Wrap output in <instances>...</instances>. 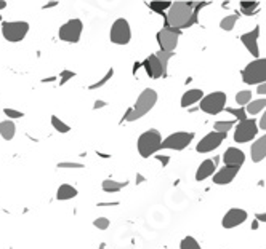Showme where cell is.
Segmentation results:
<instances>
[{
    "label": "cell",
    "instance_id": "obj_38",
    "mask_svg": "<svg viewBox=\"0 0 266 249\" xmlns=\"http://www.w3.org/2000/svg\"><path fill=\"white\" fill-rule=\"evenodd\" d=\"M58 168H68V169H80V168H83V165L82 163H77V161H59L58 165H56Z\"/></svg>",
    "mask_w": 266,
    "mask_h": 249
},
{
    "label": "cell",
    "instance_id": "obj_47",
    "mask_svg": "<svg viewBox=\"0 0 266 249\" xmlns=\"http://www.w3.org/2000/svg\"><path fill=\"white\" fill-rule=\"evenodd\" d=\"M0 21H2V16H0Z\"/></svg>",
    "mask_w": 266,
    "mask_h": 249
},
{
    "label": "cell",
    "instance_id": "obj_5",
    "mask_svg": "<svg viewBox=\"0 0 266 249\" xmlns=\"http://www.w3.org/2000/svg\"><path fill=\"white\" fill-rule=\"evenodd\" d=\"M228 96L223 91H212L210 94H205L204 99L199 102L201 111L207 115H218L223 111H226Z\"/></svg>",
    "mask_w": 266,
    "mask_h": 249
},
{
    "label": "cell",
    "instance_id": "obj_12",
    "mask_svg": "<svg viewBox=\"0 0 266 249\" xmlns=\"http://www.w3.org/2000/svg\"><path fill=\"white\" fill-rule=\"evenodd\" d=\"M225 139H226V135L212 131L199 141V144L196 145V150L199 152V154H209V152H213L215 149H218Z\"/></svg>",
    "mask_w": 266,
    "mask_h": 249
},
{
    "label": "cell",
    "instance_id": "obj_42",
    "mask_svg": "<svg viewBox=\"0 0 266 249\" xmlns=\"http://www.w3.org/2000/svg\"><path fill=\"white\" fill-rule=\"evenodd\" d=\"M157 160H159L160 163H162V165H167V163H168V157H165V155H157Z\"/></svg>",
    "mask_w": 266,
    "mask_h": 249
},
{
    "label": "cell",
    "instance_id": "obj_33",
    "mask_svg": "<svg viewBox=\"0 0 266 249\" xmlns=\"http://www.w3.org/2000/svg\"><path fill=\"white\" fill-rule=\"evenodd\" d=\"M112 77H114V69H109L100 82H96V83H92V85H90L88 90H92V91H93V90H98V88H101V87H105V85H106L107 82H109Z\"/></svg>",
    "mask_w": 266,
    "mask_h": 249
},
{
    "label": "cell",
    "instance_id": "obj_32",
    "mask_svg": "<svg viewBox=\"0 0 266 249\" xmlns=\"http://www.w3.org/2000/svg\"><path fill=\"white\" fill-rule=\"evenodd\" d=\"M156 56H157V59L160 61L162 68H164L165 74H167V66H168V61H170V59L173 58V53H170V51H164V50H159V51L156 53Z\"/></svg>",
    "mask_w": 266,
    "mask_h": 249
},
{
    "label": "cell",
    "instance_id": "obj_19",
    "mask_svg": "<svg viewBox=\"0 0 266 249\" xmlns=\"http://www.w3.org/2000/svg\"><path fill=\"white\" fill-rule=\"evenodd\" d=\"M216 171V161L215 160H204L201 165L197 166L196 171V181L202 182L209 178H213Z\"/></svg>",
    "mask_w": 266,
    "mask_h": 249
},
{
    "label": "cell",
    "instance_id": "obj_35",
    "mask_svg": "<svg viewBox=\"0 0 266 249\" xmlns=\"http://www.w3.org/2000/svg\"><path fill=\"white\" fill-rule=\"evenodd\" d=\"M93 226L98 228V230H107L111 226V221L107 217H96L93 221Z\"/></svg>",
    "mask_w": 266,
    "mask_h": 249
},
{
    "label": "cell",
    "instance_id": "obj_21",
    "mask_svg": "<svg viewBox=\"0 0 266 249\" xmlns=\"http://www.w3.org/2000/svg\"><path fill=\"white\" fill-rule=\"evenodd\" d=\"M79 195V190L71 184H61L56 190V200L59 202H66V200H72Z\"/></svg>",
    "mask_w": 266,
    "mask_h": 249
},
{
    "label": "cell",
    "instance_id": "obj_3",
    "mask_svg": "<svg viewBox=\"0 0 266 249\" xmlns=\"http://www.w3.org/2000/svg\"><path fill=\"white\" fill-rule=\"evenodd\" d=\"M136 149L143 158H149L154 154H157L159 150H162V135L159 130L149 128L148 131H144L143 135L138 137L136 141Z\"/></svg>",
    "mask_w": 266,
    "mask_h": 249
},
{
    "label": "cell",
    "instance_id": "obj_7",
    "mask_svg": "<svg viewBox=\"0 0 266 249\" xmlns=\"http://www.w3.org/2000/svg\"><path fill=\"white\" fill-rule=\"evenodd\" d=\"M109 40L114 45H129L132 40V27L130 23L124 20V18H117L112 23L111 30H109Z\"/></svg>",
    "mask_w": 266,
    "mask_h": 249
},
{
    "label": "cell",
    "instance_id": "obj_27",
    "mask_svg": "<svg viewBox=\"0 0 266 249\" xmlns=\"http://www.w3.org/2000/svg\"><path fill=\"white\" fill-rule=\"evenodd\" d=\"M52 126L55 128V131L61 133V135H66V133L71 131V126L68 123H64V121L56 117V115H52Z\"/></svg>",
    "mask_w": 266,
    "mask_h": 249
},
{
    "label": "cell",
    "instance_id": "obj_44",
    "mask_svg": "<svg viewBox=\"0 0 266 249\" xmlns=\"http://www.w3.org/2000/svg\"><path fill=\"white\" fill-rule=\"evenodd\" d=\"M56 5H58V2H48V3H45V5H44V7H42V8H44V10H47V8H52V7H56Z\"/></svg>",
    "mask_w": 266,
    "mask_h": 249
},
{
    "label": "cell",
    "instance_id": "obj_26",
    "mask_svg": "<svg viewBox=\"0 0 266 249\" xmlns=\"http://www.w3.org/2000/svg\"><path fill=\"white\" fill-rule=\"evenodd\" d=\"M236 125L234 120H218L213 123V131L216 133H223V135H228L229 130Z\"/></svg>",
    "mask_w": 266,
    "mask_h": 249
},
{
    "label": "cell",
    "instance_id": "obj_31",
    "mask_svg": "<svg viewBox=\"0 0 266 249\" xmlns=\"http://www.w3.org/2000/svg\"><path fill=\"white\" fill-rule=\"evenodd\" d=\"M172 3H173V2H149L148 7H149L151 10L157 11V13H164L165 10H167V11L170 10Z\"/></svg>",
    "mask_w": 266,
    "mask_h": 249
},
{
    "label": "cell",
    "instance_id": "obj_28",
    "mask_svg": "<svg viewBox=\"0 0 266 249\" xmlns=\"http://www.w3.org/2000/svg\"><path fill=\"white\" fill-rule=\"evenodd\" d=\"M252 91L250 90H242V91H239L238 94H236V102H238L239 106H249L250 102H252Z\"/></svg>",
    "mask_w": 266,
    "mask_h": 249
},
{
    "label": "cell",
    "instance_id": "obj_37",
    "mask_svg": "<svg viewBox=\"0 0 266 249\" xmlns=\"http://www.w3.org/2000/svg\"><path fill=\"white\" fill-rule=\"evenodd\" d=\"M74 77H76L74 72L69 70V69H64L61 74H59V85L63 87V85H66V83L71 80V78H74Z\"/></svg>",
    "mask_w": 266,
    "mask_h": 249
},
{
    "label": "cell",
    "instance_id": "obj_20",
    "mask_svg": "<svg viewBox=\"0 0 266 249\" xmlns=\"http://www.w3.org/2000/svg\"><path fill=\"white\" fill-rule=\"evenodd\" d=\"M204 91L202 90H197V88H192V90H188V91H185L183 96H181V101H180V104L183 109H188L191 106H194L197 104V102H201L204 99Z\"/></svg>",
    "mask_w": 266,
    "mask_h": 249
},
{
    "label": "cell",
    "instance_id": "obj_39",
    "mask_svg": "<svg viewBox=\"0 0 266 249\" xmlns=\"http://www.w3.org/2000/svg\"><path fill=\"white\" fill-rule=\"evenodd\" d=\"M258 128L266 131V111H265V113L262 115V118H260V121H258Z\"/></svg>",
    "mask_w": 266,
    "mask_h": 249
},
{
    "label": "cell",
    "instance_id": "obj_46",
    "mask_svg": "<svg viewBox=\"0 0 266 249\" xmlns=\"http://www.w3.org/2000/svg\"><path fill=\"white\" fill-rule=\"evenodd\" d=\"M101 249H105V245H101Z\"/></svg>",
    "mask_w": 266,
    "mask_h": 249
},
{
    "label": "cell",
    "instance_id": "obj_25",
    "mask_svg": "<svg viewBox=\"0 0 266 249\" xmlns=\"http://www.w3.org/2000/svg\"><path fill=\"white\" fill-rule=\"evenodd\" d=\"M238 20H239L238 15H228V16H225V18H221L220 29H221V30H226V32H231V30L234 29V26H236V23H238Z\"/></svg>",
    "mask_w": 266,
    "mask_h": 249
},
{
    "label": "cell",
    "instance_id": "obj_40",
    "mask_svg": "<svg viewBox=\"0 0 266 249\" xmlns=\"http://www.w3.org/2000/svg\"><path fill=\"white\" fill-rule=\"evenodd\" d=\"M106 106H107V102H106V101H101V99H98V101H95L93 109H95V111H98V109H103V107H106Z\"/></svg>",
    "mask_w": 266,
    "mask_h": 249
},
{
    "label": "cell",
    "instance_id": "obj_18",
    "mask_svg": "<svg viewBox=\"0 0 266 249\" xmlns=\"http://www.w3.org/2000/svg\"><path fill=\"white\" fill-rule=\"evenodd\" d=\"M250 157L253 163H260L266 158V133L250 145Z\"/></svg>",
    "mask_w": 266,
    "mask_h": 249
},
{
    "label": "cell",
    "instance_id": "obj_11",
    "mask_svg": "<svg viewBox=\"0 0 266 249\" xmlns=\"http://www.w3.org/2000/svg\"><path fill=\"white\" fill-rule=\"evenodd\" d=\"M180 35H181V30L165 26V27H162L159 32L156 34V40H157V44H159L160 50L173 53L175 50H177V46H178Z\"/></svg>",
    "mask_w": 266,
    "mask_h": 249
},
{
    "label": "cell",
    "instance_id": "obj_36",
    "mask_svg": "<svg viewBox=\"0 0 266 249\" xmlns=\"http://www.w3.org/2000/svg\"><path fill=\"white\" fill-rule=\"evenodd\" d=\"M3 113L7 115L10 120H18V118L24 117V113H23L21 111H16V109H11V107H5V109H3Z\"/></svg>",
    "mask_w": 266,
    "mask_h": 249
},
{
    "label": "cell",
    "instance_id": "obj_4",
    "mask_svg": "<svg viewBox=\"0 0 266 249\" xmlns=\"http://www.w3.org/2000/svg\"><path fill=\"white\" fill-rule=\"evenodd\" d=\"M242 82L245 85H260L266 83V58H258L250 61L242 70Z\"/></svg>",
    "mask_w": 266,
    "mask_h": 249
},
{
    "label": "cell",
    "instance_id": "obj_24",
    "mask_svg": "<svg viewBox=\"0 0 266 249\" xmlns=\"http://www.w3.org/2000/svg\"><path fill=\"white\" fill-rule=\"evenodd\" d=\"M266 98H260V99H253L249 106L245 107V112L247 115H250V117H253V115L260 113L262 111H266Z\"/></svg>",
    "mask_w": 266,
    "mask_h": 249
},
{
    "label": "cell",
    "instance_id": "obj_8",
    "mask_svg": "<svg viewBox=\"0 0 266 249\" xmlns=\"http://www.w3.org/2000/svg\"><path fill=\"white\" fill-rule=\"evenodd\" d=\"M82 30H83V23L79 18H72V20L66 21L58 30V37L59 40L68 42V44H77L82 37Z\"/></svg>",
    "mask_w": 266,
    "mask_h": 249
},
{
    "label": "cell",
    "instance_id": "obj_10",
    "mask_svg": "<svg viewBox=\"0 0 266 249\" xmlns=\"http://www.w3.org/2000/svg\"><path fill=\"white\" fill-rule=\"evenodd\" d=\"M192 139H194V133H191V131L172 133L170 136H167L164 141H162V150L167 149V150L181 152V150H185L192 142Z\"/></svg>",
    "mask_w": 266,
    "mask_h": 249
},
{
    "label": "cell",
    "instance_id": "obj_34",
    "mask_svg": "<svg viewBox=\"0 0 266 249\" xmlns=\"http://www.w3.org/2000/svg\"><path fill=\"white\" fill-rule=\"evenodd\" d=\"M226 112L229 113H233L236 120H239V121H244L247 120V112H245V109L242 107H239V109H234V107H226Z\"/></svg>",
    "mask_w": 266,
    "mask_h": 249
},
{
    "label": "cell",
    "instance_id": "obj_17",
    "mask_svg": "<svg viewBox=\"0 0 266 249\" xmlns=\"http://www.w3.org/2000/svg\"><path fill=\"white\" fill-rule=\"evenodd\" d=\"M240 168H236V166H223L220 171H216L213 176V184L216 185H228L236 179Z\"/></svg>",
    "mask_w": 266,
    "mask_h": 249
},
{
    "label": "cell",
    "instance_id": "obj_15",
    "mask_svg": "<svg viewBox=\"0 0 266 249\" xmlns=\"http://www.w3.org/2000/svg\"><path fill=\"white\" fill-rule=\"evenodd\" d=\"M221 158H223V163H225V166L240 168L245 161V154L238 147H228Z\"/></svg>",
    "mask_w": 266,
    "mask_h": 249
},
{
    "label": "cell",
    "instance_id": "obj_16",
    "mask_svg": "<svg viewBox=\"0 0 266 249\" xmlns=\"http://www.w3.org/2000/svg\"><path fill=\"white\" fill-rule=\"evenodd\" d=\"M144 70H146V74L151 77V78H154V80H157V78H160V77H165V70L164 68H162V64H160V61L157 59L156 56V53L154 54H151V56H148L146 59H144Z\"/></svg>",
    "mask_w": 266,
    "mask_h": 249
},
{
    "label": "cell",
    "instance_id": "obj_23",
    "mask_svg": "<svg viewBox=\"0 0 266 249\" xmlns=\"http://www.w3.org/2000/svg\"><path fill=\"white\" fill-rule=\"evenodd\" d=\"M16 133V126L11 120H5L0 123V136H2L5 141H11L15 137Z\"/></svg>",
    "mask_w": 266,
    "mask_h": 249
},
{
    "label": "cell",
    "instance_id": "obj_41",
    "mask_svg": "<svg viewBox=\"0 0 266 249\" xmlns=\"http://www.w3.org/2000/svg\"><path fill=\"white\" fill-rule=\"evenodd\" d=\"M255 219H257L258 222H266V212H257Z\"/></svg>",
    "mask_w": 266,
    "mask_h": 249
},
{
    "label": "cell",
    "instance_id": "obj_1",
    "mask_svg": "<svg viewBox=\"0 0 266 249\" xmlns=\"http://www.w3.org/2000/svg\"><path fill=\"white\" fill-rule=\"evenodd\" d=\"M196 23V11L191 2H173L167 11V26L173 29H186Z\"/></svg>",
    "mask_w": 266,
    "mask_h": 249
},
{
    "label": "cell",
    "instance_id": "obj_13",
    "mask_svg": "<svg viewBox=\"0 0 266 249\" xmlns=\"http://www.w3.org/2000/svg\"><path fill=\"white\" fill-rule=\"evenodd\" d=\"M249 219V212L242 208H231L225 216H223L221 219V227L226 228V230H231V228H236L239 226H242V224Z\"/></svg>",
    "mask_w": 266,
    "mask_h": 249
},
{
    "label": "cell",
    "instance_id": "obj_29",
    "mask_svg": "<svg viewBox=\"0 0 266 249\" xmlns=\"http://www.w3.org/2000/svg\"><path fill=\"white\" fill-rule=\"evenodd\" d=\"M180 249H202V248L194 236H185V238L180 241Z\"/></svg>",
    "mask_w": 266,
    "mask_h": 249
},
{
    "label": "cell",
    "instance_id": "obj_43",
    "mask_svg": "<svg viewBox=\"0 0 266 249\" xmlns=\"http://www.w3.org/2000/svg\"><path fill=\"white\" fill-rule=\"evenodd\" d=\"M257 93L258 94H266V83L260 85V87H257Z\"/></svg>",
    "mask_w": 266,
    "mask_h": 249
},
{
    "label": "cell",
    "instance_id": "obj_45",
    "mask_svg": "<svg viewBox=\"0 0 266 249\" xmlns=\"http://www.w3.org/2000/svg\"><path fill=\"white\" fill-rule=\"evenodd\" d=\"M7 2H5V0H0V10H3V8H7Z\"/></svg>",
    "mask_w": 266,
    "mask_h": 249
},
{
    "label": "cell",
    "instance_id": "obj_9",
    "mask_svg": "<svg viewBox=\"0 0 266 249\" xmlns=\"http://www.w3.org/2000/svg\"><path fill=\"white\" fill-rule=\"evenodd\" d=\"M258 123L257 120L253 118H247L244 121H239L234 128V142L238 144H245L250 142L252 139H255V136L258 135Z\"/></svg>",
    "mask_w": 266,
    "mask_h": 249
},
{
    "label": "cell",
    "instance_id": "obj_6",
    "mask_svg": "<svg viewBox=\"0 0 266 249\" xmlns=\"http://www.w3.org/2000/svg\"><path fill=\"white\" fill-rule=\"evenodd\" d=\"M29 32V23L26 21H5L2 23V35L7 42L18 44L24 40Z\"/></svg>",
    "mask_w": 266,
    "mask_h": 249
},
{
    "label": "cell",
    "instance_id": "obj_14",
    "mask_svg": "<svg viewBox=\"0 0 266 249\" xmlns=\"http://www.w3.org/2000/svg\"><path fill=\"white\" fill-rule=\"evenodd\" d=\"M258 37H260V26H255L250 32H245L240 35V42H242L244 46L247 48V51H249L255 59H258V56H260Z\"/></svg>",
    "mask_w": 266,
    "mask_h": 249
},
{
    "label": "cell",
    "instance_id": "obj_2",
    "mask_svg": "<svg viewBox=\"0 0 266 249\" xmlns=\"http://www.w3.org/2000/svg\"><path fill=\"white\" fill-rule=\"evenodd\" d=\"M157 99H159V94H157L156 90L144 88L141 91V94L138 96V99L135 104H133V107H130L129 111L125 112L122 120L124 121H136V120L143 118L144 115L149 113L154 109V106L157 104Z\"/></svg>",
    "mask_w": 266,
    "mask_h": 249
},
{
    "label": "cell",
    "instance_id": "obj_30",
    "mask_svg": "<svg viewBox=\"0 0 266 249\" xmlns=\"http://www.w3.org/2000/svg\"><path fill=\"white\" fill-rule=\"evenodd\" d=\"M258 5H260L258 2H239V8L245 16H250L257 11Z\"/></svg>",
    "mask_w": 266,
    "mask_h": 249
},
{
    "label": "cell",
    "instance_id": "obj_22",
    "mask_svg": "<svg viewBox=\"0 0 266 249\" xmlns=\"http://www.w3.org/2000/svg\"><path fill=\"white\" fill-rule=\"evenodd\" d=\"M127 184H129L127 181L120 182V181H114V179H105V181H103V184H101V189H103V192H106V193H117L122 189H125Z\"/></svg>",
    "mask_w": 266,
    "mask_h": 249
}]
</instances>
